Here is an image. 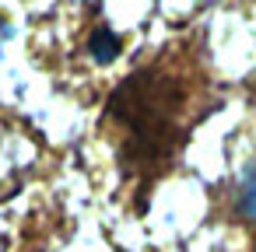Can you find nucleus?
I'll use <instances>...</instances> for the list:
<instances>
[{
    "label": "nucleus",
    "instance_id": "nucleus-2",
    "mask_svg": "<svg viewBox=\"0 0 256 252\" xmlns=\"http://www.w3.org/2000/svg\"><path fill=\"white\" fill-rule=\"evenodd\" d=\"M88 49H92V56H95L98 63H109V60L120 56V35L109 32V28H95L92 39H88Z\"/></svg>",
    "mask_w": 256,
    "mask_h": 252
},
{
    "label": "nucleus",
    "instance_id": "nucleus-3",
    "mask_svg": "<svg viewBox=\"0 0 256 252\" xmlns=\"http://www.w3.org/2000/svg\"><path fill=\"white\" fill-rule=\"evenodd\" d=\"M242 214H246L249 221H256V172L249 175V182H246V189H242Z\"/></svg>",
    "mask_w": 256,
    "mask_h": 252
},
{
    "label": "nucleus",
    "instance_id": "nucleus-1",
    "mask_svg": "<svg viewBox=\"0 0 256 252\" xmlns=\"http://www.w3.org/2000/svg\"><path fill=\"white\" fill-rule=\"evenodd\" d=\"M190 88L165 67L130 74L109 98L106 112L120 130V158L126 168H162L182 147L190 126Z\"/></svg>",
    "mask_w": 256,
    "mask_h": 252
}]
</instances>
